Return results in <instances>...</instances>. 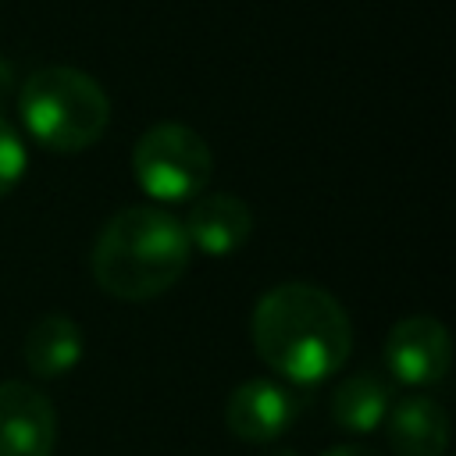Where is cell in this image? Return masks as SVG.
I'll return each instance as SVG.
<instances>
[{"label":"cell","mask_w":456,"mask_h":456,"mask_svg":"<svg viewBox=\"0 0 456 456\" xmlns=\"http://www.w3.org/2000/svg\"><path fill=\"white\" fill-rule=\"evenodd\" d=\"M25 167H28L25 142H21L18 128L7 118H0V196H7L21 182Z\"/></svg>","instance_id":"obj_12"},{"label":"cell","mask_w":456,"mask_h":456,"mask_svg":"<svg viewBox=\"0 0 456 456\" xmlns=\"http://www.w3.org/2000/svg\"><path fill=\"white\" fill-rule=\"evenodd\" d=\"M57 410L28 381L0 385V456H53Z\"/></svg>","instance_id":"obj_6"},{"label":"cell","mask_w":456,"mask_h":456,"mask_svg":"<svg viewBox=\"0 0 456 456\" xmlns=\"http://www.w3.org/2000/svg\"><path fill=\"white\" fill-rule=\"evenodd\" d=\"M189 246L207 256H232L253 235V210L235 192H210L196 196L185 221H182Z\"/></svg>","instance_id":"obj_8"},{"label":"cell","mask_w":456,"mask_h":456,"mask_svg":"<svg viewBox=\"0 0 456 456\" xmlns=\"http://www.w3.org/2000/svg\"><path fill=\"white\" fill-rule=\"evenodd\" d=\"M321 456H381V452H374L370 445H360V442H349V445H331V449H324Z\"/></svg>","instance_id":"obj_13"},{"label":"cell","mask_w":456,"mask_h":456,"mask_svg":"<svg viewBox=\"0 0 456 456\" xmlns=\"http://www.w3.org/2000/svg\"><path fill=\"white\" fill-rule=\"evenodd\" d=\"M256 356L292 385H321L353 349L346 306L310 281H281L267 289L249 317Z\"/></svg>","instance_id":"obj_1"},{"label":"cell","mask_w":456,"mask_h":456,"mask_svg":"<svg viewBox=\"0 0 456 456\" xmlns=\"http://www.w3.org/2000/svg\"><path fill=\"white\" fill-rule=\"evenodd\" d=\"M189 260L192 246L182 221L164 207L135 203L103 221L89 253V271L100 292L142 303L164 296L185 274Z\"/></svg>","instance_id":"obj_2"},{"label":"cell","mask_w":456,"mask_h":456,"mask_svg":"<svg viewBox=\"0 0 456 456\" xmlns=\"http://www.w3.org/2000/svg\"><path fill=\"white\" fill-rule=\"evenodd\" d=\"M392 406V388L388 381H381L378 374L370 370H360V374H349L335 395H331V420L335 428L349 431V435H370L385 424V413Z\"/></svg>","instance_id":"obj_11"},{"label":"cell","mask_w":456,"mask_h":456,"mask_svg":"<svg viewBox=\"0 0 456 456\" xmlns=\"http://www.w3.org/2000/svg\"><path fill=\"white\" fill-rule=\"evenodd\" d=\"M86 349L82 328L68 314H43L25 335V367L36 378H64Z\"/></svg>","instance_id":"obj_10"},{"label":"cell","mask_w":456,"mask_h":456,"mask_svg":"<svg viewBox=\"0 0 456 456\" xmlns=\"http://www.w3.org/2000/svg\"><path fill=\"white\" fill-rule=\"evenodd\" d=\"M299 413V395L289 385H278L271 378H249L242 381L228 403H224V424L235 438L264 445L281 438Z\"/></svg>","instance_id":"obj_7"},{"label":"cell","mask_w":456,"mask_h":456,"mask_svg":"<svg viewBox=\"0 0 456 456\" xmlns=\"http://www.w3.org/2000/svg\"><path fill=\"white\" fill-rule=\"evenodd\" d=\"M385 367L395 381L428 388L445 381L452 367V342L438 317L413 314L388 328L385 335Z\"/></svg>","instance_id":"obj_5"},{"label":"cell","mask_w":456,"mask_h":456,"mask_svg":"<svg viewBox=\"0 0 456 456\" xmlns=\"http://www.w3.org/2000/svg\"><path fill=\"white\" fill-rule=\"evenodd\" d=\"M381 428L395 456H445L449 449V413L420 392L395 399Z\"/></svg>","instance_id":"obj_9"},{"label":"cell","mask_w":456,"mask_h":456,"mask_svg":"<svg viewBox=\"0 0 456 456\" xmlns=\"http://www.w3.org/2000/svg\"><path fill=\"white\" fill-rule=\"evenodd\" d=\"M18 114L39 146L53 153H82L103 139L110 125V100L93 75L50 64L32 71L18 89Z\"/></svg>","instance_id":"obj_3"},{"label":"cell","mask_w":456,"mask_h":456,"mask_svg":"<svg viewBox=\"0 0 456 456\" xmlns=\"http://www.w3.org/2000/svg\"><path fill=\"white\" fill-rule=\"evenodd\" d=\"M264 456H299L296 449H271V452H264Z\"/></svg>","instance_id":"obj_15"},{"label":"cell","mask_w":456,"mask_h":456,"mask_svg":"<svg viewBox=\"0 0 456 456\" xmlns=\"http://www.w3.org/2000/svg\"><path fill=\"white\" fill-rule=\"evenodd\" d=\"M214 175V153L182 121H157L132 146V178L157 203L196 200Z\"/></svg>","instance_id":"obj_4"},{"label":"cell","mask_w":456,"mask_h":456,"mask_svg":"<svg viewBox=\"0 0 456 456\" xmlns=\"http://www.w3.org/2000/svg\"><path fill=\"white\" fill-rule=\"evenodd\" d=\"M14 93V64L7 57H0V103Z\"/></svg>","instance_id":"obj_14"}]
</instances>
